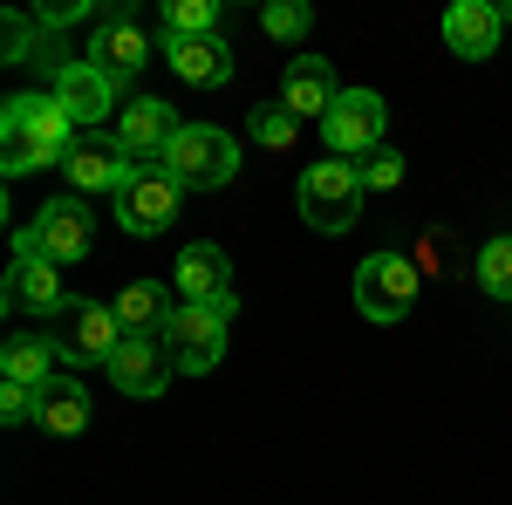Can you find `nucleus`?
Returning a JSON list of instances; mask_svg holds the SVG:
<instances>
[{
    "instance_id": "nucleus-1",
    "label": "nucleus",
    "mask_w": 512,
    "mask_h": 505,
    "mask_svg": "<svg viewBox=\"0 0 512 505\" xmlns=\"http://www.w3.org/2000/svg\"><path fill=\"white\" fill-rule=\"evenodd\" d=\"M76 151V117L55 96H14L0 110V164L7 178H28L41 164H69Z\"/></svg>"
},
{
    "instance_id": "nucleus-2",
    "label": "nucleus",
    "mask_w": 512,
    "mask_h": 505,
    "mask_svg": "<svg viewBox=\"0 0 512 505\" xmlns=\"http://www.w3.org/2000/svg\"><path fill=\"white\" fill-rule=\"evenodd\" d=\"M362 164L349 157H328V164H308L301 171V219L315 226V233H349L355 219H362Z\"/></svg>"
},
{
    "instance_id": "nucleus-3",
    "label": "nucleus",
    "mask_w": 512,
    "mask_h": 505,
    "mask_svg": "<svg viewBox=\"0 0 512 505\" xmlns=\"http://www.w3.org/2000/svg\"><path fill=\"white\" fill-rule=\"evenodd\" d=\"M158 164L185 192H219V185H233V171H239V144L226 130H212V123H185Z\"/></svg>"
},
{
    "instance_id": "nucleus-4",
    "label": "nucleus",
    "mask_w": 512,
    "mask_h": 505,
    "mask_svg": "<svg viewBox=\"0 0 512 505\" xmlns=\"http://www.w3.org/2000/svg\"><path fill=\"white\" fill-rule=\"evenodd\" d=\"M14 246H21V253H41V260H55V267H82L89 246H96V219H89L82 198H48L35 219L14 233Z\"/></svg>"
},
{
    "instance_id": "nucleus-5",
    "label": "nucleus",
    "mask_w": 512,
    "mask_h": 505,
    "mask_svg": "<svg viewBox=\"0 0 512 505\" xmlns=\"http://www.w3.org/2000/svg\"><path fill=\"white\" fill-rule=\"evenodd\" d=\"M55 355L62 362H76V369H89V362H110V355L123 349V321L117 308H103V301H69V308L55 314Z\"/></svg>"
},
{
    "instance_id": "nucleus-6",
    "label": "nucleus",
    "mask_w": 512,
    "mask_h": 505,
    "mask_svg": "<svg viewBox=\"0 0 512 505\" xmlns=\"http://www.w3.org/2000/svg\"><path fill=\"white\" fill-rule=\"evenodd\" d=\"M355 308L369 314V321H403V314L417 308V260H403V253H369V260L355 267Z\"/></svg>"
},
{
    "instance_id": "nucleus-7",
    "label": "nucleus",
    "mask_w": 512,
    "mask_h": 505,
    "mask_svg": "<svg viewBox=\"0 0 512 505\" xmlns=\"http://www.w3.org/2000/svg\"><path fill=\"white\" fill-rule=\"evenodd\" d=\"M178 198H185V185L164 171V164H137L130 171V185L117 192V219H123V233H137V239H158L171 219H178Z\"/></svg>"
},
{
    "instance_id": "nucleus-8",
    "label": "nucleus",
    "mask_w": 512,
    "mask_h": 505,
    "mask_svg": "<svg viewBox=\"0 0 512 505\" xmlns=\"http://www.w3.org/2000/svg\"><path fill=\"white\" fill-rule=\"evenodd\" d=\"M226 321L233 308H185L171 314V328H164V349H171V369H185V376H205V369H219V355H226Z\"/></svg>"
},
{
    "instance_id": "nucleus-9",
    "label": "nucleus",
    "mask_w": 512,
    "mask_h": 505,
    "mask_svg": "<svg viewBox=\"0 0 512 505\" xmlns=\"http://www.w3.org/2000/svg\"><path fill=\"white\" fill-rule=\"evenodd\" d=\"M383 123H390V110H383L376 89H342V103L321 117V137L335 157H369L383 151Z\"/></svg>"
},
{
    "instance_id": "nucleus-10",
    "label": "nucleus",
    "mask_w": 512,
    "mask_h": 505,
    "mask_svg": "<svg viewBox=\"0 0 512 505\" xmlns=\"http://www.w3.org/2000/svg\"><path fill=\"white\" fill-rule=\"evenodd\" d=\"M48 96L76 117V130H103V117H123V110H117V76H103L89 55H82V62H62Z\"/></svg>"
},
{
    "instance_id": "nucleus-11",
    "label": "nucleus",
    "mask_w": 512,
    "mask_h": 505,
    "mask_svg": "<svg viewBox=\"0 0 512 505\" xmlns=\"http://www.w3.org/2000/svg\"><path fill=\"white\" fill-rule=\"evenodd\" d=\"M62 171L76 178V192H110L117 198L123 185H130V171H137V157L117 144V130H82Z\"/></svg>"
},
{
    "instance_id": "nucleus-12",
    "label": "nucleus",
    "mask_w": 512,
    "mask_h": 505,
    "mask_svg": "<svg viewBox=\"0 0 512 505\" xmlns=\"http://www.w3.org/2000/svg\"><path fill=\"white\" fill-rule=\"evenodd\" d=\"M62 308H69V294H62V267L14 246V267H7V314H41V321H55Z\"/></svg>"
},
{
    "instance_id": "nucleus-13",
    "label": "nucleus",
    "mask_w": 512,
    "mask_h": 505,
    "mask_svg": "<svg viewBox=\"0 0 512 505\" xmlns=\"http://www.w3.org/2000/svg\"><path fill=\"white\" fill-rule=\"evenodd\" d=\"M103 376H110L123 396H164V383H171V349H164V335H123V349L103 362Z\"/></svg>"
},
{
    "instance_id": "nucleus-14",
    "label": "nucleus",
    "mask_w": 512,
    "mask_h": 505,
    "mask_svg": "<svg viewBox=\"0 0 512 505\" xmlns=\"http://www.w3.org/2000/svg\"><path fill=\"white\" fill-rule=\"evenodd\" d=\"M178 294H185V301H198V308H239L233 260H226L212 239H192V246L178 253Z\"/></svg>"
},
{
    "instance_id": "nucleus-15",
    "label": "nucleus",
    "mask_w": 512,
    "mask_h": 505,
    "mask_svg": "<svg viewBox=\"0 0 512 505\" xmlns=\"http://www.w3.org/2000/svg\"><path fill=\"white\" fill-rule=\"evenodd\" d=\"M178 130H185V123L171 117L164 96H137V103H123V117H117V144L137 157V164H158V157L171 151Z\"/></svg>"
},
{
    "instance_id": "nucleus-16",
    "label": "nucleus",
    "mask_w": 512,
    "mask_h": 505,
    "mask_svg": "<svg viewBox=\"0 0 512 505\" xmlns=\"http://www.w3.org/2000/svg\"><path fill=\"white\" fill-rule=\"evenodd\" d=\"M342 103V82H335V69L321 62V55H294L287 62V76H280V110H294V117H328Z\"/></svg>"
},
{
    "instance_id": "nucleus-17",
    "label": "nucleus",
    "mask_w": 512,
    "mask_h": 505,
    "mask_svg": "<svg viewBox=\"0 0 512 505\" xmlns=\"http://www.w3.org/2000/svg\"><path fill=\"white\" fill-rule=\"evenodd\" d=\"M89 62L103 69V76H137L144 62H151V41H144V28L123 14V7H110L103 21H96V41H89Z\"/></svg>"
},
{
    "instance_id": "nucleus-18",
    "label": "nucleus",
    "mask_w": 512,
    "mask_h": 505,
    "mask_svg": "<svg viewBox=\"0 0 512 505\" xmlns=\"http://www.w3.org/2000/svg\"><path fill=\"white\" fill-rule=\"evenodd\" d=\"M506 35V14L492 7V0H458L451 14H444V48L451 55H465V62H485L492 48Z\"/></svg>"
},
{
    "instance_id": "nucleus-19",
    "label": "nucleus",
    "mask_w": 512,
    "mask_h": 505,
    "mask_svg": "<svg viewBox=\"0 0 512 505\" xmlns=\"http://www.w3.org/2000/svg\"><path fill=\"white\" fill-rule=\"evenodd\" d=\"M89 389L76 383V376H48V383L35 389V424L41 437H82L89 430Z\"/></svg>"
},
{
    "instance_id": "nucleus-20",
    "label": "nucleus",
    "mask_w": 512,
    "mask_h": 505,
    "mask_svg": "<svg viewBox=\"0 0 512 505\" xmlns=\"http://www.w3.org/2000/svg\"><path fill=\"white\" fill-rule=\"evenodd\" d=\"M164 41V55H171V69L185 82H198V89H219V82H233V48L219 35H192V41H171V35H158Z\"/></svg>"
},
{
    "instance_id": "nucleus-21",
    "label": "nucleus",
    "mask_w": 512,
    "mask_h": 505,
    "mask_svg": "<svg viewBox=\"0 0 512 505\" xmlns=\"http://www.w3.org/2000/svg\"><path fill=\"white\" fill-rule=\"evenodd\" d=\"M55 362H62L55 342L35 335V328H14V335L0 342V376H7V383H21V389H41L48 376H55Z\"/></svg>"
},
{
    "instance_id": "nucleus-22",
    "label": "nucleus",
    "mask_w": 512,
    "mask_h": 505,
    "mask_svg": "<svg viewBox=\"0 0 512 505\" xmlns=\"http://www.w3.org/2000/svg\"><path fill=\"white\" fill-rule=\"evenodd\" d=\"M110 308H117L123 335H164V328H171V314H178V308H171V294H164L158 280H130V287H123Z\"/></svg>"
},
{
    "instance_id": "nucleus-23",
    "label": "nucleus",
    "mask_w": 512,
    "mask_h": 505,
    "mask_svg": "<svg viewBox=\"0 0 512 505\" xmlns=\"http://www.w3.org/2000/svg\"><path fill=\"white\" fill-rule=\"evenodd\" d=\"M478 287L485 294H499V301H512V233H499V239H485L478 246Z\"/></svg>"
},
{
    "instance_id": "nucleus-24",
    "label": "nucleus",
    "mask_w": 512,
    "mask_h": 505,
    "mask_svg": "<svg viewBox=\"0 0 512 505\" xmlns=\"http://www.w3.org/2000/svg\"><path fill=\"white\" fill-rule=\"evenodd\" d=\"M212 21H219V0H171L158 28L171 41H192V35H212Z\"/></svg>"
},
{
    "instance_id": "nucleus-25",
    "label": "nucleus",
    "mask_w": 512,
    "mask_h": 505,
    "mask_svg": "<svg viewBox=\"0 0 512 505\" xmlns=\"http://www.w3.org/2000/svg\"><path fill=\"white\" fill-rule=\"evenodd\" d=\"M246 130H253V144H260V151H294V137H301V117H294V110H253V123H246Z\"/></svg>"
},
{
    "instance_id": "nucleus-26",
    "label": "nucleus",
    "mask_w": 512,
    "mask_h": 505,
    "mask_svg": "<svg viewBox=\"0 0 512 505\" xmlns=\"http://www.w3.org/2000/svg\"><path fill=\"white\" fill-rule=\"evenodd\" d=\"M260 28L274 41H301L315 28V7H301V0H267V7H260Z\"/></svg>"
},
{
    "instance_id": "nucleus-27",
    "label": "nucleus",
    "mask_w": 512,
    "mask_h": 505,
    "mask_svg": "<svg viewBox=\"0 0 512 505\" xmlns=\"http://www.w3.org/2000/svg\"><path fill=\"white\" fill-rule=\"evenodd\" d=\"M362 185H369V192H396V185H403V151H390V144L369 151L362 157Z\"/></svg>"
},
{
    "instance_id": "nucleus-28",
    "label": "nucleus",
    "mask_w": 512,
    "mask_h": 505,
    "mask_svg": "<svg viewBox=\"0 0 512 505\" xmlns=\"http://www.w3.org/2000/svg\"><path fill=\"white\" fill-rule=\"evenodd\" d=\"M41 41V21H28V14H7V55L0 62H28Z\"/></svg>"
},
{
    "instance_id": "nucleus-29",
    "label": "nucleus",
    "mask_w": 512,
    "mask_h": 505,
    "mask_svg": "<svg viewBox=\"0 0 512 505\" xmlns=\"http://www.w3.org/2000/svg\"><path fill=\"white\" fill-rule=\"evenodd\" d=\"M28 417H35V389L0 383V424H28Z\"/></svg>"
},
{
    "instance_id": "nucleus-30",
    "label": "nucleus",
    "mask_w": 512,
    "mask_h": 505,
    "mask_svg": "<svg viewBox=\"0 0 512 505\" xmlns=\"http://www.w3.org/2000/svg\"><path fill=\"white\" fill-rule=\"evenodd\" d=\"M82 14V0H55V7H48V14H41V28H69V21H76Z\"/></svg>"
}]
</instances>
